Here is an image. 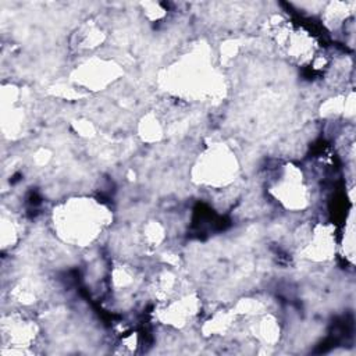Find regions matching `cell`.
Listing matches in <instances>:
<instances>
[{"label": "cell", "mask_w": 356, "mask_h": 356, "mask_svg": "<svg viewBox=\"0 0 356 356\" xmlns=\"http://www.w3.org/2000/svg\"><path fill=\"white\" fill-rule=\"evenodd\" d=\"M108 224V211L92 199H76L54 211V225L72 243H90Z\"/></svg>", "instance_id": "cell-1"}]
</instances>
